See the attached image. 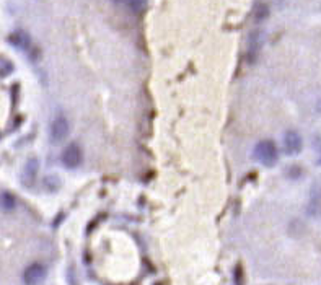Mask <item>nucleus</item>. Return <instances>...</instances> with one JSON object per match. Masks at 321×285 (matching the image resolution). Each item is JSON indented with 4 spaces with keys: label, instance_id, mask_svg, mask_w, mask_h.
<instances>
[{
    "label": "nucleus",
    "instance_id": "1",
    "mask_svg": "<svg viewBox=\"0 0 321 285\" xmlns=\"http://www.w3.org/2000/svg\"><path fill=\"white\" fill-rule=\"evenodd\" d=\"M254 158L264 166H274L279 158L277 147L272 140H261L254 147Z\"/></svg>",
    "mask_w": 321,
    "mask_h": 285
},
{
    "label": "nucleus",
    "instance_id": "2",
    "mask_svg": "<svg viewBox=\"0 0 321 285\" xmlns=\"http://www.w3.org/2000/svg\"><path fill=\"white\" fill-rule=\"evenodd\" d=\"M60 160H62V165L65 168H70V170H74V168H79L81 160H83V152H81L80 145L79 144H70L64 149L62 152V156H60Z\"/></svg>",
    "mask_w": 321,
    "mask_h": 285
},
{
    "label": "nucleus",
    "instance_id": "3",
    "mask_svg": "<svg viewBox=\"0 0 321 285\" xmlns=\"http://www.w3.org/2000/svg\"><path fill=\"white\" fill-rule=\"evenodd\" d=\"M46 274H48V269L41 262L29 264L23 272V282L25 285H39L46 279Z\"/></svg>",
    "mask_w": 321,
    "mask_h": 285
},
{
    "label": "nucleus",
    "instance_id": "4",
    "mask_svg": "<svg viewBox=\"0 0 321 285\" xmlns=\"http://www.w3.org/2000/svg\"><path fill=\"white\" fill-rule=\"evenodd\" d=\"M69 130H70V126H69L67 118L57 116V118L53 121V124H51V140H53L54 144H59V142L65 140L69 135Z\"/></svg>",
    "mask_w": 321,
    "mask_h": 285
},
{
    "label": "nucleus",
    "instance_id": "5",
    "mask_svg": "<svg viewBox=\"0 0 321 285\" xmlns=\"http://www.w3.org/2000/svg\"><path fill=\"white\" fill-rule=\"evenodd\" d=\"M263 43H264L263 31H254L251 36H249V44H248V62L249 64H253L254 60L258 59V54L263 48Z\"/></svg>",
    "mask_w": 321,
    "mask_h": 285
},
{
    "label": "nucleus",
    "instance_id": "6",
    "mask_svg": "<svg viewBox=\"0 0 321 285\" xmlns=\"http://www.w3.org/2000/svg\"><path fill=\"white\" fill-rule=\"evenodd\" d=\"M284 149L289 155H295L302 150V137H300L298 132L289 130L284 135Z\"/></svg>",
    "mask_w": 321,
    "mask_h": 285
},
{
    "label": "nucleus",
    "instance_id": "7",
    "mask_svg": "<svg viewBox=\"0 0 321 285\" xmlns=\"http://www.w3.org/2000/svg\"><path fill=\"white\" fill-rule=\"evenodd\" d=\"M8 43L12 44L13 48L27 51L29 46H31V38H29L28 33H25V31H22V29H18V31H15V33H12L8 36Z\"/></svg>",
    "mask_w": 321,
    "mask_h": 285
},
{
    "label": "nucleus",
    "instance_id": "8",
    "mask_svg": "<svg viewBox=\"0 0 321 285\" xmlns=\"http://www.w3.org/2000/svg\"><path fill=\"white\" fill-rule=\"evenodd\" d=\"M321 212V187L315 186L312 191V196H310V204H308V215H318Z\"/></svg>",
    "mask_w": 321,
    "mask_h": 285
},
{
    "label": "nucleus",
    "instance_id": "9",
    "mask_svg": "<svg viewBox=\"0 0 321 285\" xmlns=\"http://www.w3.org/2000/svg\"><path fill=\"white\" fill-rule=\"evenodd\" d=\"M38 166H39V163H38L36 158H31V160L27 163V166H25L23 181L27 182L28 186L34 181V176H36V173H38Z\"/></svg>",
    "mask_w": 321,
    "mask_h": 285
},
{
    "label": "nucleus",
    "instance_id": "10",
    "mask_svg": "<svg viewBox=\"0 0 321 285\" xmlns=\"http://www.w3.org/2000/svg\"><path fill=\"white\" fill-rule=\"evenodd\" d=\"M269 15V7L266 3H256V7H254V20L256 22H263V20H266Z\"/></svg>",
    "mask_w": 321,
    "mask_h": 285
},
{
    "label": "nucleus",
    "instance_id": "11",
    "mask_svg": "<svg viewBox=\"0 0 321 285\" xmlns=\"http://www.w3.org/2000/svg\"><path fill=\"white\" fill-rule=\"evenodd\" d=\"M147 3H149V0H129L126 5L131 8V12H134V13H140V12H144V10L147 8Z\"/></svg>",
    "mask_w": 321,
    "mask_h": 285
},
{
    "label": "nucleus",
    "instance_id": "12",
    "mask_svg": "<svg viewBox=\"0 0 321 285\" xmlns=\"http://www.w3.org/2000/svg\"><path fill=\"white\" fill-rule=\"evenodd\" d=\"M0 204H2V207L5 208V210H13L15 206H17V201H15V197L12 194L5 192V194L0 197Z\"/></svg>",
    "mask_w": 321,
    "mask_h": 285
},
{
    "label": "nucleus",
    "instance_id": "13",
    "mask_svg": "<svg viewBox=\"0 0 321 285\" xmlns=\"http://www.w3.org/2000/svg\"><path fill=\"white\" fill-rule=\"evenodd\" d=\"M113 2H114V3H127L129 0H113Z\"/></svg>",
    "mask_w": 321,
    "mask_h": 285
}]
</instances>
